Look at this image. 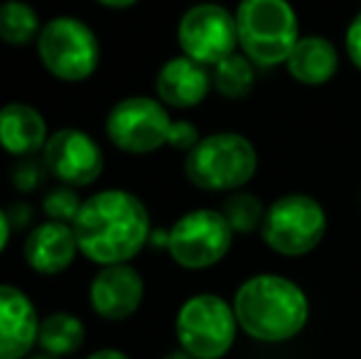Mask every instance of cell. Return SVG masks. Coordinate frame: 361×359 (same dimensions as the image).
<instances>
[{"instance_id":"cell-1","label":"cell","mask_w":361,"mask_h":359,"mask_svg":"<svg viewBox=\"0 0 361 359\" xmlns=\"http://www.w3.org/2000/svg\"><path fill=\"white\" fill-rule=\"evenodd\" d=\"M72 226L79 254L101 269L130 264L152 236L145 202L123 187H109L86 197Z\"/></svg>"},{"instance_id":"cell-2","label":"cell","mask_w":361,"mask_h":359,"mask_svg":"<svg viewBox=\"0 0 361 359\" xmlns=\"http://www.w3.org/2000/svg\"><path fill=\"white\" fill-rule=\"evenodd\" d=\"M238 330L256 342L281 345L307 327V293L293 278L281 273H256L233 293Z\"/></svg>"},{"instance_id":"cell-3","label":"cell","mask_w":361,"mask_h":359,"mask_svg":"<svg viewBox=\"0 0 361 359\" xmlns=\"http://www.w3.org/2000/svg\"><path fill=\"white\" fill-rule=\"evenodd\" d=\"M185 178L204 192L246 190L258 170V150L238 130H216L202 135L200 143L185 155Z\"/></svg>"},{"instance_id":"cell-4","label":"cell","mask_w":361,"mask_h":359,"mask_svg":"<svg viewBox=\"0 0 361 359\" xmlns=\"http://www.w3.org/2000/svg\"><path fill=\"white\" fill-rule=\"evenodd\" d=\"M233 18L238 49L256 67L286 64L300 39V20L290 0H238Z\"/></svg>"},{"instance_id":"cell-5","label":"cell","mask_w":361,"mask_h":359,"mask_svg":"<svg viewBox=\"0 0 361 359\" xmlns=\"http://www.w3.org/2000/svg\"><path fill=\"white\" fill-rule=\"evenodd\" d=\"M35 47L44 72L64 84L86 82L101 64L99 35L76 15H57L47 20Z\"/></svg>"},{"instance_id":"cell-6","label":"cell","mask_w":361,"mask_h":359,"mask_svg":"<svg viewBox=\"0 0 361 359\" xmlns=\"http://www.w3.org/2000/svg\"><path fill=\"white\" fill-rule=\"evenodd\" d=\"M327 234V212L307 192H288L268 205L261 239L283 259H302L322 244Z\"/></svg>"},{"instance_id":"cell-7","label":"cell","mask_w":361,"mask_h":359,"mask_svg":"<svg viewBox=\"0 0 361 359\" xmlns=\"http://www.w3.org/2000/svg\"><path fill=\"white\" fill-rule=\"evenodd\" d=\"M238 335L233 305L216 293H197L180 305L175 337L180 350L195 359H221L231 352Z\"/></svg>"},{"instance_id":"cell-8","label":"cell","mask_w":361,"mask_h":359,"mask_svg":"<svg viewBox=\"0 0 361 359\" xmlns=\"http://www.w3.org/2000/svg\"><path fill=\"white\" fill-rule=\"evenodd\" d=\"M104 128L121 153L150 155L170 145L175 121L157 96L135 94L111 106Z\"/></svg>"},{"instance_id":"cell-9","label":"cell","mask_w":361,"mask_h":359,"mask_svg":"<svg viewBox=\"0 0 361 359\" xmlns=\"http://www.w3.org/2000/svg\"><path fill=\"white\" fill-rule=\"evenodd\" d=\"M233 229L212 207L190 209L167 229V254L180 269L204 271L221 264L233 244Z\"/></svg>"},{"instance_id":"cell-10","label":"cell","mask_w":361,"mask_h":359,"mask_svg":"<svg viewBox=\"0 0 361 359\" xmlns=\"http://www.w3.org/2000/svg\"><path fill=\"white\" fill-rule=\"evenodd\" d=\"M177 44L185 57L212 69L238 49L236 18L219 3L192 5L177 23Z\"/></svg>"},{"instance_id":"cell-11","label":"cell","mask_w":361,"mask_h":359,"mask_svg":"<svg viewBox=\"0 0 361 359\" xmlns=\"http://www.w3.org/2000/svg\"><path fill=\"white\" fill-rule=\"evenodd\" d=\"M42 160L49 175L59 185L74 187V190L94 185L106 165L99 140L74 126L49 133V140L42 150Z\"/></svg>"},{"instance_id":"cell-12","label":"cell","mask_w":361,"mask_h":359,"mask_svg":"<svg viewBox=\"0 0 361 359\" xmlns=\"http://www.w3.org/2000/svg\"><path fill=\"white\" fill-rule=\"evenodd\" d=\"M145 298V281L130 264H116L99 269L89 286L91 310L109 322L128 320L138 312Z\"/></svg>"},{"instance_id":"cell-13","label":"cell","mask_w":361,"mask_h":359,"mask_svg":"<svg viewBox=\"0 0 361 359\" xmlns=\"http://www.w3.org/2000/svg\"><path fill=\"white\" fill-rule=\"evenodd\" d=\"M39 315L18 286L0 283V359H27L39 337Z\"/></svg>"},{"instance_id":"cell-14","label":"cell","mask_w":361,"mask_h":359,"mask_svg":"<svg viewBox=\"0 0 361 359\" xmlns=\"http://www.w3.org/2000/svg\"><path fill=\"white\" fill-rule=\"evenodd\" d=\"M212 87V69L195 59L177 54L170 57L155 77V96L167 109L190 111L204 104Z\"/></svg>"},{"instance_id":"cell-15","label":"cell","mask_w":361,"mask_h":359,"mask_svg":"<svg viewBox=\"0 0 361 359\" xmlns=\"http://www.w3.org/2000/svg\"><path fill=\"white\" fill-rule=\"evenodd\" d=\"M25 264L39 276H59L74 264L79 256L74 226L62 221H39L25 236L23 246Z\"/></svg>"},{"instance_id":"cell-16","label":"cell","mask_w":361,"mask_h":359,"mask_svg":"<svg viewBox=\"0 0 361 359\" xmlns=\"http://www.w3.org/2000/svg\"><path fill=\"white\" fill-rule=\"evenodd\" d=\"M49 140V128L42 111L25 101L0 106V150L13 158H32L42 153Z\"/></svg>"},{"instance_id":"cell-17","label":"cell","mask_w":361,"mask_h":359,"mask_svg":"<svg viewBox=\"0 0 361 359\" xmlns=\"http://www.w3.org/2000/svg\"><path fill=\"white\" fill-rule=\"evenodd\" d=\"M293 82L305 87H324L339 72V49L324 35H300L286 59Z\"/></svg>"},{"instance_id":"cell-18","label":"cell","mask_w":361,"mask_h":359,"mask_svg":"<svg viewBox=\"0 0 361 359\" xmlns=\"http://www.w3.org/2000/svg\"><path fill=\"white\" fill-rule=\"evenodd\" d=\"M86 340V327L72 312H52L39 322V337L37 345L42 347L44 355L52 357H69L81 350Z\"/></svg>"},{"instance_id":"cell-19","label":"cell","mask_w":361,"mask_h":359,"mask_svg":"<svg viewBox=\"0 0 361 359\" xmlns=\"http://www.w3.org/2000/svg\"><path fill=\"white\" fill-rule=\"evenodd\" d=\"M212 87L226 101L248 99L256 89V64L241 49H236L212 67Z\"/></svg>"},{"instance_id":"cell-20","label":"cell","mask_w":361,"mask_h":359,"mask_svg":"<svg viewBox=\"0 0 361 359\" xmlns=\"http://www.w3.org/2000/svg\"><path fill=\"white\" fill-rule=\"evenodd\" d=\"M39 13L25 0H3L0 3V42L10 47L35 44L42 32Z\"/></svg>"},{"instance_id":"cell-21","label":"cell","mask_w":361,"mask_h":359,"mask_svg":"<svg viewBox=\"0 0 361 359\" xmlns=\"http://www.w3.org/2000/svg\"><path fill=\"white\" fill-rule=\"evenodd\" d=\"M266 209L268 205H263V200L258 195L248 190H236L228 192L221 200L219 212L224 214V219L228 221V226L233 229V234L241 236H251V234H261L263 219H266Z\"/></svg>"},{"instance_id":"cell-22","label":"cell","mask_w":361,"mask_h":359,"mask_svg":"<svg viewBox=\"0 0 361 359\" xmlns=\"http://www.w3.org/2000/svg\"><path fill=\"white\" fill-rule=\"evenodd\" d=\"M84 205L74 187L59 185L54 190H47L42 197V212L44 219L49 221H62V224H74V219L79 217V209Z\"/></svg>"},{"instance_id":"cell-23","label":"cell","mask_w":361,"mask_h":359,"mask_svg":"<svg viewBox=\"0 0 361 359\" xmlns=\"http://www.w3.org/2000/svg\"><path fill=\"white\" fill-rule=\"evenodd\" d=\"M47 175L49 170L44 165V160H35V155L32 158H20L18 165L13 168V185L20 192H32L37 187H42Z\"/></svg>"},{"instance_id":"cell-24","label":"cell","mask_w":361,"mask_h":359,"mask_svg":"<svg viewBox=\"0 0 361 359\" xmlns=\"http://www.w3.org/2000/svg\"><path fill=\"white\" fill-rule=\"evenodd\" d=\"M344 54L361 72V10L349 20L347 30H344Z\"/></svg>"},{"instance_id":"cell-25","label":"cell","mask_w":361,"mask_h":359,"mask_svg":"<svg viewBox=\"0 0 361 359\" xmlns=\"http://www.w3.org/2000/svg\"><path fill=\"white\" fill-rule=\"evenodd\" d=\"M13 219H10V212L0 207V254L8 249L10 244V236H13Z\"/></svg>"},{"instance_id":"cell-26","label":"cell","mask_w":361,"mask_h":359,"mask_svg":"<svg viewBox=\"0 0 361 359\" xmlns=\"http://www.w3.org/2000/svg\"><path fill=\"white\" fill-rule=\"evenodd\" d=\"M94 3L104 5V8H109V10H128V8H133V5H138L140 0H94Z\"/></svg>"},{"instance_id":"cell-27","label":"cell","mask_w":361,"mask_h":359,"mask_svg":"<svg viewBox=\"0 0 361 359\" xmlns=\"http://www.w3.org/2000/svg\"><path fill=\"white\" fill-rule=\"evenodd\" d=\"M86 359H130V357L121 350H111V347H106V350H96L94 355H89Z\"/></svg>"},{"instance_id":"cell-28","label":"cell","mask_w":361,"mask_h":359,"mask_svg":"<svg viewBox=\"0 0 361 359\" xmlns=\"http://www.w3.org/2000/svg\"><path fill=\"white\" fill-rule=\"evenodd\" d=\"M162 359H195V357H192V355H187L185 350H175V352H167V355L162 357Z\"/></svg>"},{"instance_id":"cell-29","label":"cell","mask_w":361,"mask_h":359,"mask_svg":"<svg viewBox=\"0 0 361 359\" xmlns=\"http://www.w3.org/2000/svg\"><path fill=\"white\" fill-rule=\"evenodd\" d=\"M27 359H59V357H52V355H44V352H42V355H30Z\"/></svg>"}]
</instances>
